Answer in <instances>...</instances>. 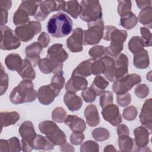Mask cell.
Listing matches in <instances>:
<instances>
[{"mask_svg":"<svg viewBox=\"0 0 152 152\" xmlns=\"http://www.w3.org/2000/svg\"><path fill=\"white\" fill-rule=\"evenodd\" d=\"M46 28L48 33L54 37H65L71 33L72 30V21L66 14L58 12L49 18Z\"/></svg>","mask_w":152,"mask_h":152,"instance_id":"cell-1","label":"cell"},{"mask_svg":"<svg viewBox=\"0 0 152 152\" xmlns=\"http://www.w3.org/2000/svg\"><path fill=\"white\" fill-rule=\"evenodd\" d=\"M37 92L34 89L33 83L31 80H23L11 91L9 98L14 104L30 103L35 100Z\"/></svg>","mask_w":152,"mask_h":152,"instance_id":"cell-2","label":"cell"},{"mask_svg":"<svg viewBox=\"0 0 152 152\" xmlns=\"http://www.w3.org/2000/svg\"><path fill=\"white\" fill-rule=\"evenodd\" d=\"M40 131L55 145H62L66 142V137L63 131L53 121H44L39 123Z\"/></svg>","mask_w":152,"mask_h":152,"instance_id":"cell-3","label":"cell"},{"mask_svg":"<svg viewBox=\"0 0 152 152\" xmlns=\"http://www.w3.org/2000/svg\"><path fill=\"white\" fill-rule=\"evenodd\" d=\"M80 18L84 21L92 23L102 18V10L99 1H81Z\"/></svg>","mask_w":152,"mask_h":152,"instance_id":"cell-4","label":"cell"},{"mask_svg":"<svg viewBox=\"0 0 152 152\" xmlns=\"http://www.w3.org/2000/svg\"><path fill=\"white\" fill-rule=\"evenodd\" d=\"M68 53L63 48L61 43L53 44L47 50L46 58L52 62L53 66V74L62 71L63 62L68 58Z\"/></svg>","mask_w":152,"mask_h":152,"instance_id":"cell-5","label":"cell"},{"mask_svg":"<svg viewBox=\"0 0 152 152\" xmlns=\"http://www.w3.org/2000/svg\"><path fill=\"white\" fill-rule=\"evenodd\" d=\"M88 29L84 30L83 45H94L100 42L103 36L104 22L102 18L98 20L88 23Z\"/></svg>","mask_w":152,"mask_h":152,"instance_id":"cell-6","label":"cell"},{"mask_svg":"<svg viewBox=\"0 0 152 152\" xmlns=\"http://www.w3.org/2000/svg\"><path fill=\"white\" fill-rule=\"evenodd\" d=\"M66 2L64 1H40L37 11L34 15V18L37 21L45 20L52 12L59 10L65 11Z\"/></svg>","mask_w":152,"mask_h":152,"instance_id":"cell-7","label":"cell"},{"mask_svg":"<svg viewBox=\"0 0 152 152\" xmlns=\"http://www.w3.org/2000/svg\"><path fill=\"white\" fill-rule=\"evenodd\" d=\"M141 81V78L140 75L135 73L128 74L115 81L112 85V90L116 94H124Z\"/></svg>","mask_w":152,"mask_h":152,"instance_id":"cell-8","label":"cell"},{"mask_svg":"<svg viewBox=\"0 0 152 152\" xmlns=\"http://www.w3.org/2000/svg\"><path fill=\"white\" fill-rule=\"evenodd\" d=\"M21 45L20 40L14 34V31L7 26H1V50H11L18 49Z\"/></svg>","mask_w":152,"mask_h":152,"instance_id":"cell-9","label":"cell"},{"mask_svg":"<svg viewBox=\"0 0 152 152\" xmlns=\"http://www.w3.org/2000/svg\"><path fill=\"white\" fill-rule=\"evenodd\" d=\"M41 29L42 26L39 21H31L27 24L17 27L15 29V34L21 41L27 42L39 33Z\"/></svg>","mask_w":152,"mask_h":152,"instance_id":"cell-10","label":"cell"},{"mask_svg":"<svg viewBox=\"0 0 152 152\" xmlns=\"http://www.w3.org/2000/svg\"><path fill=\"white\" fill-rule=\"evenodd\" d=\"M127 35L126 30H119L113 26H106L104 27L103 39L106 41H110L112 43L124 44Z\"/></svg>","mask_w":152,"mask_h":152,"instance_id":"cell-11","label":"cell"},{"mask_svg":"<svg viewBox=\"0 0 152 152\" xmlns=\"http://www.w3.org/2000/svg\"><path fill=\"white\" fill-rule=\"evenodd\" d=\"M84 30L80 27L73 30L72 34L66 40V46L68 49L73 53L80 52L83 48Z\"/></svg>","mask_w":152,"mask_h":152,"instance_id":"cell-12","label":"cell"},{"mask_svg":"<svg viewBox=\"0 0 152 152\" xmlns=\"http://www.w3.org/2000/svg\"><path fill=\"white\" fill-rule=\"evenodd\" d=\"M60 90L53 87L50 84L40 87L38 89L37 98L39 102L43 105L52 103L55 97L59 95Z\"/></svg>","mask_w":152,"mask_h":152,"instance_id":"cell-13","label":"cell"},{"mask_svg":"<svg viewBox=\"0 0 152 152\" xmlns=\"http://www.w3.org/2000/svg\"><path fill=\"white\" fill-rule=\"evenodd\" d=\"M102 115L105 121L114 126H117L122 122V119L119 113V109L115 104H110L103 107Z\"/></svg>","mask_w":152,"mask_h":152,"instance_id":"cell-14","label":"cell"},{"mask_svg":"<svg viewBox=\"0 0 152 152\" xmlns=\"http://www.w3.org/2000/svg\"><path fill=\"white\" fill-rule=\"evenodd\" d=\"M151 134L148 129L142 125L136 128L134 130V142L136 148H138L137 151H144V148H147L149 142V135Z\"/></svg>","mask_w":152,"mask_h":152,"instance_id":"cell-15","label":"cell"},{"mask_svg":"<svg viewBox=\"0 0 152 152\" xmlns=\"http://www.w3.org/2000/svg\"><path fill=\"white\" fill-rule=\"evenodd\" d=\"M140 121L142 126L146 127L151 133L152 132V99L151 98L144 102L140 114Z\"/></svg>","mask_w":152,"mask_h":152,"instance_id":"cell-16","label":"cell"},{"mask_svg":"<svg viewBox=\"0 0 152 152\" xmlns=\"http://www.w3.org/2000/svg\"><path fill=\"white\" fill-rule=\"evenodd\" d=\"M43 49L42 46L36 42L27 46L25 49L26 59L28 60L34 68L38 64L40 58V53Z\"/></svg>","mask_w":152,"mask_h":152,"instance_id":"cell-17","label":"cell"},{"mask_svg":"<svg viewBox=\"0 0 152 152\" xmlns=\"http://www.w3.org/2000/svg\"><path fill=\"white\" fill-rule=\"evenodd\" d=\"M88 81L85 77L72 74L71 78L65 84V90L67 91L76 93L80 90H84L87 88Z\"/></svg>","mask_w":152,"mask_h":152,"instance_id":"cell-18","label":"cell"},{"mask_svg":"<svg viewBox=\"0 0 152 152\" xmlns=\"http://www.w3.org/2000/svg\"><path fill=\"white\" fill-rule=\"evenodd\" d=\"M115 60V74L116 80L128 74V58L126 55L121 53ZM115 80V81H116Z\"/></svg>","mask_w":152,"mask_h":152,"instance_id":"cell-19","label":"cell"},{"mask_svg":"<svg viewBox=\"0 0 152 152\" xmlns=\"http://www.w3.org/2000/svg\"><path fill=\"white\" fill-rule=\"evenodd\" d=\"M18 132L22 140L29 143L32 147V143L37 135L33 123L30 121L23 122L19 127Z\"/></svg>","mask_w":152,"mask_h":152,"instance_id":"cell-20","label":"cell"},{"mask_svg":"<svg viewBox=\"0 0 152 152\" xmlns=\"http://www.w3.org/2000/svg\"><path fill=\"white\" fill-rule=\"evenodd\" d=\"M64 123L69 127L73 132H83L86 129L85 121L77 115H68Z\"/></svg>","mask_w":152,"mask_h":152,"instance_id":"cell-21","label":"cell"},{"mask_svg":"<svg viewBox=\"0 0 152 152\" xmlns=\"http://www.w3.org/2000/svg\"><path fill=\"white\" fill-rule=\"evenodd\" d=\"M64 102L68 109L72 112L78 110L82 106L83 100L72 91H66L64 96Z\"/></svg>","mask_w":152,"mask_h":152,"instance_id":"cell-22","label":"cell"},{"mask_svg":"<svg viewBox=\"0 0 152 152\" xmlns=\"http://www.w3.org/2000/svg\"><path fill=\"white\" fill-rule=\"evenodd\" d=\"M86 123L90 126H96L100 123V117L97 107L93 104L87 106L84 111Z\"/></svg>","mask_w":152,"mask_h":152,"instance_id":"cell-23","label":"cell"},{"mask_svg":"<svg viewBox=\"0 0 152 152\" xmlns=\"http://www.w3.org/2000/svg\"><path fill=\"white\" fill-rule=\"evenodd\" d=\"M5 64L8 69L18 72L23 65V59L18 53H12L6 56Z\"/></svg>","mask_w":152,"mask_h":152,"instance_id":"cell-24","label":"cell"},{"mask_svg":"<svg viewBox=\"0 0 152 152\" xmlns=\"http://www.w3.org/2000/svg\"><path fill=\"white\" fill-rule=\"evenodd\" d=\"M55 145L46 137H43L39 134L36 135L32 143V147L35 150H50L53 149Z\"/></svg>","mask_w":152,"mask_h":152,"instance_id":"cell-25","label":"cell"},{"mask_svg":"<svg viewBox=\"0 0 152 152\" xmlns=\"http://www.w3.org/2000/svg\"><path fill=\"white\" fill-rule=\"evenodd\" d=\"M105 63V69L103 74L104 77L110 82H113L116 80L115 74V60L112 57L108 55H104L102 57Z\"/></svg>","mask_w":152,"mask_h":152,"instance_id":"cell-26","label":"cell"},{"mask_svg":"<svg viewBox=\"0 0 152 152\" xmlns=\"http://www.w3.org/2000/svg\"><path fill=\"white\" fill-rule=\"evenodd\" d=\"M133 64L135 68L138 69L148 68L150 65V59L147 50L144 49L141 52L134 54Z\"/></svg>","mask_w":152,"mask_h":152,"instance_id":"cell-27","label":"cell"},{"mask_svg":"<svg viewBox=\"0 0 152 152\" xmlns=\"http://www.w3.org/2000/svg\"><path fill=\"white\" fill-rule=\"evenodd\" d=\"M94 58H90L81 62L72 71V74L86 77L92 74L91 64Z\"/></svg>","mask_w":152,"mask_h":152,"instance_id":"cell-28","label":"cell"},{"mask_svg":"<svg viewBox=\"0 0 152 152\" xmlns=\"http://www.w3.org/2000/svg\"><path fill=\"white\" fill-rule=\"evenodd\" d=\"M0 115L1 129L14 125L20 119V114L16 111L1 112Z\"/></svg>","mask_w":152,"mask_h":152,"instance_id":"cell-29","label":"cell"},{"mask_svg":"<svg viewBox=\"0 0 152 152\" xmlns=\"http://www.w3.org/2000/svg\"><path fill=\"white\" fill-rule=\"evenodd\" d=\"M31 64L27 59L23 60V64L21 69L17 72L23 80H33L36 78V72Z\"/></svg>","mask_w":152,"mask_h":152,"instance_id":"cell-30","label":"cell"},{"mask_svg":"<svg viewBox=\"0 0 152 152\" xmlns=\"http://www.w3.org/2000/svg\"><path fill=\"white\" fill-rule=\"evenodd\" d=\"M109 82L100 75H97L93 80L91 87L95 91L97 96H100L108 86Z\"/></svg>","mask_w":152,"mask_h":152,"instance_id":"cell-31","label":"cell"},{"mask_svg":"<svg viewBox=\"0 0 152 152\" xmlns=\"http://www.w3.org/2000/svg\"><path fill=\"white\" fill-rule=\"evenodd\" d=\"M138 20L148 29L151 28L152 24V8L151 7L141 10L138 17Z\"/></svg>","mask_w":152,"mask_h":152,"instance_id":"cell-32","label":"cell"},{"mask_svg":"<svg viewBox=\"0 0 152 152\" xmlns=\"http://www.w3.org/2000/svg\"><path fill=\"white\" fill-rule=\"evenodd\" d=\"M137 23L138 18L132 12H130L121 17L120 19L121 26L127 30L133 28L137 25Z\"/></svg>","mask_w":152,"mask_h":152,"instance_id":"cell-33","label":"cell"},{"mask_svg":"<svg viewBox=\"0 0 152 152\" xmlns=\"http://www.w3.org/2000/svg\"><path fill=\"white\" fill-rule=\"evenodd\" d=\"M144 42L140 36H133L128 42V49L133 54H136L141 52L144 49Z\"/></svg>","mask_w":152,"mask_h":152,"instance_id":"cell-34","label":"cell"},{"mask_svg":"<svg viewBox=\"0 0 152 152\" xmlns=\"http://www.w3.org/2000/svg\"><path fill=\"white\" fill-rule=\"evenodd\" d=\"M30 22L28 14L23 10L18 8L13 15V23L14 25L18 26L27 24Z\"/></svg>","mask_w":152,"mask_h":152,"instance_id":"cell-35","label":"cell"},{"mask_svg":"<svg viewBox=\"0 0 152 152\" xmlns=\"http://www.w3.org/2000/svg\"><path fill=\"white\" fill-rule=\"evenodd\" d=\"M134 145V140L129 135H122L118 137V146L121 151H131Z\"/></svg>","mask_w":152,"mask_h":152,"instance_id":"cell-36","label":"cell"},{"mask_svg":"<svg viewBox=\"0 0 152 152\" xmlns=\"http://www.w3.org/2000/svg\"><path fill=\"white\" fill-rule=\"evenodd\" d=\"M40 1H23L18 7L25 11L28 15H34L36 14Z\"/></svg>","mask_w":152,"mask_h":152,"instance_id":"cell-37","label":"cell"},{"mask_svg":"<svg viewBox=\"0 0 152 152\" xmlns=\"http://www.w3.org/2000/svg\"><path fill=\"white\" fill-rule=\"evenodd\" d=\"M81 10L80 4L77 1H69L66 3L65 11L72 17L76 19L80 15Z\"/></svg>","mask_w":152,"mask_h":152,"instance_id":"cell-38","label":"cell"},{"mask_svg":"<svg viewBox=\"0 0 152 152\" xmlns=\"http://www.w3.org/2000/svg\"><path fill=\"white\" fill-rule=\"evenodd\" d=\"M92 136L93 138L97 141H103L107 140L110 137L109 131L102 127L94 129L92 131Z\"/></svg>","mask_w":152,"mask_h":152,"instance_id":"cell-39","label":"cell"},{"mask_svg":"<svg viewBox=\"0 0 152 152\" xmlns=\"http://www.w3.org/2000/svg\"><path fill=\"white\" fill-rule=\"evenodd\" d=\"M105 67V63L102 57L97 59L94 58L91 64L92 74L97 75L103 74L104 71Z\"/></svg>","mask_w":152,"mask_h":152,"instance_id":"cell-40","label":"cell"},{"mask_svg":"<svg viewBox=\"0 0 152 152\" xmlns=\"http://www.w3.org/2000/svg\"><path fill=\"white\" fill-rule=\"evenodd\" d=\"M65 79L64 77V72L61 71L60 72L55 74L54 76L52 78L50 84L58 90H60L64 87L65 84Z\"/></svg>","mask_w":152,"mask_h":152,"instance_id":"cell-41","label":"cell"},{"mask_svg":"<svg viewBox=\"0 0 152 152\" xmlns=\"http://www.w3.org/2000/svg\"><path fill=\"white\" fill-rule=\"evenodd\" d=\"M66 112L62 107H55L52 112V119L53 121L58 123L64 122L66 117Z\"/></svg>","mask_w":152,"mask_h":152,"instance_id":"cell-42","label":"cell"},{"mask_svg":"<svg viewBox=\"0 0 152 152\" xmlns=\"http://www.w3.org/2000/svg\"><path fill=\"white\" fill-rule=\"evenodd\" d=\"M38 66L40 71L45 74L53 72V66L52 62L46 57L40 59L38 62Z\"/></svg>","mask_w":152,"mask_h":152,"instance_id":"cell-43","label":"cell"},{"mask_svg":"<svg viewBox=\"0 0 152 152\" xmlns=\"http://www.w3.org/2000/svg\"><path fill=\"white\" fill-rule=\"evenodd\" d=\"M118 3L117 10L121 17L131 12L132 2L131 1H118Z\"/></svg>","mask_w":152,"mask_h":152,"instance_id":"cell-44","label":"cell"},{"mask_svg":"<svg viewBox=\"0 0 152 152\" xmlns=\"http://www.w3.org/2000/svg\"><path fill=\"white\" fill-rule=\"evenodd\" d=\"M80 150L81 152H98L99 145L96 141L87 140L81 145Z\"/></svg>","mask_w":152,"mask_h":152,"instance_id":"cell-45","label":"cell"},{"mask_svg":"<svg viewBox=\"0 0 152 152\" xmlns=\"http://www.w3.org/2000/svg\"><path fill=\"white\" fill-rule=\"evenodd\" d=\"M9 78L8 74L5 72L4 66L1 64V79H0V95L2 96L8 87Z\"/></svg>","mask_w":152,"mask_h":152,"instance_id":"cell-46","label":"cell"},{"mask_svg":"<svg viewBox=\"0 0 152 152\" xmlns=\"http://www.w3.org/2000/svg\"><path fill=\"white\" fill-rule=\"evenodd\" d=\"M88 55L92 58H100L106 55V47L102 45L93 46L88 50Z\"/></svg>","mask_w":152,"mask_h":152,"instance_id":"cell-47","label":"cell"},{"mask_svg":"<svg viewBox=\"0 0 152 152\" xmlns=\"http://www.w3.org/2000/svg\"><path fill=\"white\" fill-rule=\"evenodd\" d=\"M113 101V96L112 91H104L101 95L99 99V103L102 108L106 107L110 104H112Z\"/></svg>","mask_w":152,"mask_h":152,"instance_id":"cell-48","label":"cell"},{"mask_svg":"<svg viewBox=\"0 0 152 152\" xmlns=\"http://www.w3.org/2000/svg\"><path fill=\"white\" fill-rule=\"evenodd\" d=\"M138 115L137 108L134 106H129L125 108L122 112L124 119L126 121H131L134 120Z\"/></svg>","mask_w":152,"mask_h":152,"instance_id":"cell-49","label":"cell"},{"mask_svg":"<svg viewBox=\"0 0 152 152\" xmlns=\"http://www.w3.org/2000/svg\"><path fill=\"white\" fill-rule=\"evenodd\" d=\"M81 97L86 103H92L96 100L97 94L95 91L90 87L83 90L81 93Z\"/></svg>","mask_w":152,"mask_h":152,"instance_id":"cell-50","label":"cell"},{"mask_svg":"<svg viewBox=\"0 0 152 152\" xmlns=\"http://www.w3.org/2000/svg\"><path fill=\"white\" fill-rule=\"evenodd\" d=\"M150 91L149 87L145 84H138L135 88V94L140 99L145 98Z\"/></svg>","mask_w":152,"mask_h":152,"instance_id":"cell-51","label":"cell"},{"mask_svg":"<svg viewBox=\"0 0 152 152\" xmlns=\"http://www.w3.org/2000/svg\"><path fill=\"white\" fill-rule=\"evenodd\" d=\"M10 152H18L21 150V144L20 142L19 139L16 137H11L7 140Z\"/></svg>","mask_w":152,"mask_h":152,"instance_id":"cell-52","label":"cell"},{"mask_svg":"<svg viewBox=\"0 0 152 152\" xmlns=\"http://www.w3.org/2000/svg\"><path fill=\"white\" fill-rule=\"evenodd\" d=\"M140 33L141 37L144 42V45L146 47H150L152 45L151 34L149 29L145 27H141L140 28Z\"/></svg>","mask_w":152,"mask_h":152,"instance_id":"cell-53","label":"cell"},{"mask_svg":"<svg viewBox=\"0 0 152 152\" xmlns=\"http://www.w3.org/2000/svg\"><path fill=\"white\" fill-rule=\"evenodd\" d=\"M116 102L119 106L125 107L130 104L131 102V96L129 93L122 94H117Z\"/></svg>","mask_w":152,"mask_h":152,"instance_id":"cell-54","label":"cell"},{"mask_svg":"<svg viewBox=\"0 0 152 152\" xmlns=\"http://www.w3.org/2000/svg\"><path fill=\"white\" fill-rule=\"evenodd\" d=\"M84 139V135L83 132H73L69 138L70 142L74 145L81 144Z\"/></svg>","mask_w":152,"mask_h":152,"instance_id":"cell-55","label":"cell"},{"mask_svg":"<svg viewBox=\"0 0 152 152\" xmlns=\"http://www.w3.org/2000/svg\"><path fill=\"white\" fill-rule=\"evenodd\" d=\"M49 36L45 32H42L37 38V42L42 46L43 48H45L48 46L50 43Z\"/></svg>","mask_w":152,"mask_h":152,"instance_id":"cell-56","label":"cell"},{"mask_svg":"<svg viewBox=\"0 0 152 152\" xmlns=\"http://www.w3.org/2000/svg\"><path fill=\"white\" fill-rule=\"evenodd\" d=\"M117 134L118 136L122 135H129V131L128 126L124 124H119L117 126Z\"/></svg>","mask_w":152,"mask_h":152,"instance_id":"cell-57","label":"cell"},{"mask_svg":"<svg viewBox=\"0 0 152 152\" xmlns=\"http://www.w3.org/2000/svg\"><path fill=\"white\" fill-rule=\"evenodd\" d=\"M137 7L141 9H144L147 7H151V1L149 0H142V1H135Z\"/></svg>","mask_w":152,"mask_h":152,"instance_id":"cell-58","label":"cell"},{"mask_svg":"<svg viewBox=\"0 0 152 152\" xmlns=\"http://www.w3.org/2000/svg\"><path fill=\"white\" fill-rule=\"evenodd\" d=\"M1 14V26H5L8 21V11L3 9H0Z\"/></svg>","mask_w":152,"mask_h":152,"instance_id":"cell-59","label":"cell"},{"mask_svg":"<svg viewBox=\"0 0 152 152\" xmlns=\"http://www.w3.org/2000/svg\"><path fill=\"white\" fill-rule=\"evenodd\" d=\"M0 151L1 152H10V149L7 140L1 139L0 140Z\"/></svg>","mask_w":152,"mask_h":152,"instance_id":"cell-60","label":"cell"},{"mask_svg":"<svg viewBox=\"0 0 152 152\" xmlns=\"http://www.w3.org/2000/svg\"><path fill=\"white\" fill-rule=\"evenodd\" d=\"M12 6L11 1H0V9L9 10Z\"/></svg>","mask_w":152,"mask_h":152,"instance_id":"cell-61","label":"cell"},{"mask_svg":"<svg viewBox=\"0 0 152 152\" xmlns=\"http://www.w3.org/2000/svg\"><path fill=\"white\" fill-rule=\"evenodd\" d=\"M21 150L23 151H31L33 150L32 147L30 145L29 143L26 142V141L21 140Z\"/></svg>","mask_w":152,"mask_h":152,"instance_id":"cell-62","label":"cell"},{"mask_svg":"<svg viewBox=\"0 0 152 152\" xmlns=\"http://www.w3.org/2000/svg\"><path fill=\"white\" fill-rule=\"evenodd\" d=\"M60 150L62 151H74V148L73 146H72L66 142L63 145H61Z\"/></svg>","mask_w":152,"mask_h":152,"instance_id":"cell-63","label":"cell"},{"mask_svg":"<svg viewBox=\"0 0 152 152\" xmlns=\"http://www.w3.org/2000/svg\"><path fill=\"white\" fill-rule=\"evenodd\" d=\"M104 151H117V150L115 149V147L112 145H108L105 147L104 148Z\"/></svg>","mask_w":152,"mask_h":152,"instance_id":"cell-64","label":"cell"}]
</instances>
